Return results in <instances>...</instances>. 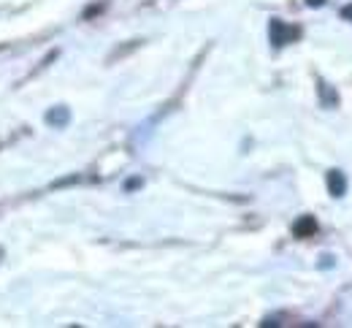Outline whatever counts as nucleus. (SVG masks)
<instances>
[{"label":"nucleus","instance_id":"f257e3e1","mask_svg":"<svg viewBox=\"0 0 352 328\" xmlns=\"http://www.w3.org/2000/svg\"><path fill=\"white\" fill-rule=\"evenodd\" d=\"M296 36H298V30L296 28H287L282 19H274L271 22V41H274V47H282V44L293 41Z\"/></svg>","mask_w":352,"mask_h":328},{"label":"nucleus","instance_id":"f03ea898","mask_svg":"<svg viewBox=\"0 0 352 328\" xmlns=\"http://www.w3.org/2000/svg\"><path fill=\"white\" fill-rule=\"evenodd\" d=\"M46 122H49L52 128H65V125L71 122V109H68V106H52V109L46 111Z\"/></svg>","mask_w":352,"mask_h":328},{"label":"nucleus","instance_id":"7ed1b4c3","mask_svg":"<svg viewBox=\"0 0 352 328\" xmlns=\"http://www.w3.org/2000/svg\"><path fill=\"white\" fill-rule=\"evenodd\" d=\"M344 190H347V179H344V174H342L339 168L328 171V193H331L333 198H342V195H344Z\"/></svg>","mask_w":352,"mask_h":328},{"label":"nucleus","instance_id":"20e7f679","mask_svg":"<svg viewBox=\"0 0 352 328\" xmlns=\"http://www.w3.org/2000/svg\"><path fill=\"white\" fill-rule=\"evenodd\" d=\"M293 234L298 236V239H309V236H314V234H317V220H314L311 215L298 217V223L293 226Z\"/></svg>","mask_w":352,"mask_h":328},{"label":"nucleus","instance_id":"39448f33","mask_svg":"<svg viewBox=\"0 0 352 328\" xmlns=\"http://www.w3.org/2000/svg\"><path fill=\"white\" fill-rule=\"evenodd\" d=\"M74 182H79V177H68V179H60V182H54V188H63V185H74Z\"/></svg>","mask_w":352,"mask_h":328},{"label":"nucleus","instance_id":"423d86ee","mask_svg":"<svg viewBox=\"0 0 352 328\" xmlns=\"http://www.w3.org/2000/svg\"><path fill=\"white\" fill-rule=\"evenodd\" d=\"M342 19H350L352 22V3H347V6L342 8Z\"/></svg>","mask_w":352,"mask_h":328},{"label":"nucleus","instance_id":"0eeeda50","mask_svg":"<svg viewBox=\"0 0 352 328\" xmlns=\"http://www.w3.org/2000/svg\"><path fill=\"white\" fill-rule=\"evenodd\" d=\"M325 0H307V6H311V8H320Z\"/></svg>","mask_w":352,"mask_h":328},{"label":"nucleus","instance_id":"6e6552de","mask_svg":"<svg viewBox=\"0 0 352 328\" xmlns=\"http://www.w3.org/2000/svg\"><path fill=\"white\" fill-rule=\"evenodd\" d=\"M138 185H141V179H131V182H128V185H125V188H128V190H133V188H138Z\"/></svg>","mask_w":352,"mask_h":328}]
</instances>
